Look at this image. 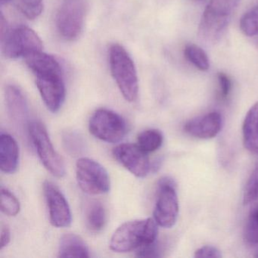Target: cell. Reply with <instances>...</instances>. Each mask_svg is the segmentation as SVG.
Returning <instances> with one entry per match:
<instances>
[{
	"mask_svg": "<svg viewBox=\"0 0 258 258\" xmlns=\"http://www.w3.org/2000/svg\"><path fill=\"white\" fill-rule=\"evenodd\" d=\"M19 11L30 20L37 19L43 11V0H19Z\"/></svg>",
	"mask_w": 258,
	"mask_h": 258,
	"instance_id": "24",
	"label": "cell"
},
{
	"mask_svg": "<svg viewBox=\"0 0 258 258\" xmlns=\"http://www.w3.org/2000/svg\"><path fill=\"white\" fill-rule=\"evenodd\" d=\"M11 241V232L7 225H3L0 237V248L1 250L7 247Z\"/></svg>",
	"mask_w": 258,
	"mask_h": 258,
	"instance_id": "29",
	"label": "cell"
},
{
	"mask_svg": "<svg viewBox=\"0 0 258 258\" xmlns=\"http://www.w3.org/2000/svg\"><path fill=\"white\" fill-rule=\"evenodd\" d=\"M244 147L258 155V102L247 111L242 126Z\"/></svg>",
	"mask_w": 258,
	"mask_h": 258,
	"instance_id": "16",
	"label": "cell"
},
{
	"mask_svg": "<svg viewBox=\"0 0 258 258\" xmlns=\"http://www.w3.org/2000/svg\"><path fill=\"white\" fill-rule=\"evenodd\" d=\"M220 85V96L222 99H226L232 90V82L229 77L224 73H219L217 75Z\"/></svg>",
	"mask_w": 258,
	"mask_h": 258,
	"instance_id": "27",
	"label": "cell"
},
{
	"mask_svg": "<svg viewBox=\"0 0 258 258\" xmlns=\"http://www.w3.org/2000/svg\"><path fill=\"white\" fill-rule=\"evenodd\" d=\"M162 133L156 129H149L142 132L137 138L138 146L146 153L158 150L163 144Z\"/></svg>",
	"mask_w": 258,
	"mask_h": 258,
	"instance_id": "19",
	"label": "cell"
},
{
	"mask_svg": "<svg viewBox=\"0 0 258 258\" xmlns=\"http://www.w3.org/2000/svg\"><path fill=\"white\" fill-rule=\"evenodd\" d=\"M28 132L39 158L46 170L55 177L64 176L66 170L64 161L55 151L44 125L41 122L34 120L28 125Z\"/></svg>",
	"mask_w": 258,
	"mask_h": 258,
	"instance_id": "4",
	"label": "cell"
},
{
	"mask_svg": "<svg viewBox=\"0 0 258 258\" xmlns=\"http://www.w3.org/2000/svg\"><path fill=\"white\" fill-rule=\"evenodd\" d=\"M90 134L96 138L108 143L121 141L126 133L127 125L124 119L111 110H96L89 122Z\"/></svg>",
	"mask_w": 258,
	"mask_h": 258,
	"instance_id": "6",
	"label": "cell"
},
{
	"mask_svg": "<svg viewBox=\"0 0 258 258\" xmlns=\"http://www.w3.org/2000/svg\"><path fill=\"white\" fill-rule=\"evenodd\" d=\"M76 176L80 188L89 195L108 192L110 178L105 167L98 161L89 158H81L77 161Z\"/></svg>",
	"mask_w": 258,
	"mask_h": 258,
	"instance_id": "7",
	"label": "cell"
},
{
	"mask_svg": "<svg viewBox=\"0 0 258 258\" xmlns=\"http://www.w3.org/2000/svg\"><path fill=\"white\" fill-rule=\"evenodd\" d=\"M185 58L199 70L205 72L210 68L209 59L205 51L195 44H188L184 49Z\"/></svg>",
	"mask_w": 258,
	"mask_h": 258,
	"instance_id": "21",
	"label": "cell"
},
{
	"mask_svg": "<svg viewBox=\"0 0 258 258\" xmlns=\"http://www.w3.org/2000/svg\"><path fill=\"white\" fill-rule=\"evenodd\" d=\"M87 14V5L83 0H66L57 12V30L66 40H75L81 35Z\"/></svg>",
	"mask_w": 258,
	"mask_h": 258,
	"instance_id": "9",
	"label": "cell"
},
{
	"mask_svg": "<svg viewBox=\"0 0 258 258\" xmlns=\"http://www.w3.org/2000/svg\"><path fill=\"white\" fill-rule=\"evenodd\" d=\"M107 214L105 207L99 201H92L85 208V221L87 228L93 232H99L105 227Z\"/></svg>",
	"mask_w": 258,
	"mask_h": 258,
	"instance_id": "18",
	"label": "cell"
},
{
	"mask_svg": "<svg viewBox=\"0 0 258 258\" xmlns=\"http://www.w3.org/2000/svg\"><path fill=\"white\" fill-rule=\"evenodd\" d=\"M240 29L247 37L258 36V6L244 13L240 20Z\"/></svg>",
	"mask_w": 258,
	"mask_h": 258,
	"instance_id": "22",
	"label": "cell"
},
{
	"mask_svg": "<svg viewBox=\"0 0 258 258\" xmlns=\"http://www.w3.org/2000/svg\"><path fill=\"white\" fill-rule=\"evenodd\" d=\"M19 164V148L16 140L10 134L0 135V168L7 174L14 173Z\"/></svg>",
	"mask_w": 258,
	"mask_h": 258,
	"instance_id": "15",
	"label": "cell"
},
{
	"mask_svg": "<svg viewBox=\"0 0 258 258\" xmlns=\"http://www.w3.org/2000/svg\"><path fill=\"white\" fill-rule=\"evenodd\" d=\"M113 155L122 166L137 177H145L150 170L147 153L138 145L131 143L118 145L113 149Z\"/></svg>",
	"mask_w": 258,
	"mask_h": 258,
	"instance_id": "12",
	"label": "cell"
},
{
	"mask_svg": "<svg viewBox=\"0 0 258 258\" xmlns=\"http://www.w3.org/2000/svg\"><path fill=\"white\" fill-rule=\"evenodd\" d=\"M244 239L250 244H258V208L250 212L244 229Z\"/></svg>",
	"mask_w": 258,
	"mask_h": 258,
	"instance_id": "26",
	"label": "cell"
},
{
	"mask_svg": "<svg viewBox=\"0 0 258 258\" xmlns=\"http://www.w3.org/2000/svg\"><path fill=\"white\" fill-rule=\"evenodd\" d=\"M6 102L10 118L16 124L25 125L29 116V108L25 95L15 85L6 88Z\"/></svg>",
	"mask_w": 258,
	"mask_h": 258,
	"instance_id": "14",
	"label": "cell"
},
{
	"mask_svg": "<svg viewBox=\"0 0 258 258\" xmlns=\"http://www.w3.org/2000/svg\"><path fill=\"white\" fill-rule=\"evenodd\" d=\"M34 75L37 88L45 105L51 112H58L66 99V85L61 67Z\"/></svg>",
	"mask_w": 258,
	"mask_h": 258,
	"instance_id": "10",
	"label": "cell"
},
{
	"mask_svg": "<svg viewBox=\"0 0 258 258\" xmlns=\"http://www.w3.org/2000/svg\"><path fill=\"white\" fill-rule=\"evenodd\" d=\"M195 257L197 258H220L221 252L214 246L206 245L200 247L195 252Z\"/></svg>",
	"mask_w": 258,
	"mask_h": 258,
	"instance_id": "28",
	"label": "cell"
},
{
	"mask_svg": "<svg viewBox=\"0 0 258 258\" xmlns=\"http://www.w3.org/2000/svg\"><path fill=\"white\" fill-rule=\"evenodd\" d=\"M109 64L113 78L123 98L128 102H135L139 93L137 69L123 46L113 44L110 47Z\"/></svg>",
	"mask_w": 258,
	"mask_h": 258,
	"instance_id": "2",
	"label": "cell"
},
{
	"mask_svg": "<svg viewBox=\"0 0 258 258\" xmlns=\"http://www.w3.org/2000/svg\"><path fill=\"white\" fill-rule=\"evenodd\" d=\"M179 202L176 182L170 177H163L158 184L154 218L159 226L171 228L177 220Z\"/></svg>",
	"mask_w": 258,
	"mask_h": 258,
	"instance_id": "8",
	"label": "cell"
},
{
	"mask_svg": "<svg viewBox=\"0 0 258 258\" xmlns=\"http://www.w3.org/2000/svg\"><path fill=\"white\" fill-rule=\"evenodd\" d=\"M158 233V223L155 219L126 222L113 234L110 248L118 253L138 250L156 243Z\"/></svg>",
	"mask_w": 258,
	"mask_h": 258,
	"instance_id": "1",
	"label": "cell"
},
{
	"mask_svg": "<svg viewBox=\"0 0 258 258\" xmlns=\"http://www.w3.org/2000/svg\"><path fill=\"white\" fill-rule=\"evenodd\" d=\"M240 0H211L199 25L201 37L210 43L220 40Z\"/></svg>",
	"mask_w": 258,
	"mask_h": 258,
	"instance_id": "3",
	"label": "cell"
},
{
	"mask_svg": "<svg viewBox=\"0 0 258 258\" xmlns=\"http://www.w3.org/2000/svg\"><path fill=\"white\" fill-rule=\"evenodd\" d=\"M44 196L49 209V220L55 227H68L72 221L69 202L55 184L46 181L43 185Z\"/></svg>",
	"mask_w": 258,
	"mask_h": 258,
	"instance_id": "11",
	"label": "cell"
},
{
	"mask_svg": "<svg viewBox=\"0 0 258 258\" xmlns=\"http://www.w3.org/2000/svg\"><path fill=\"white\" fill-rule=\"evenodd\" d=\"M256 256H258V253H256Z\"/></svg>",
	"mask_w": 258,
	"mask_h": 258,
	"instance_id": "31",
	"label": "cell"
},
{
	"mask_svg": "<svg viewBox=\"0 0 258 258\" xmlns=\"http://www.w3.org/2000/svg\"><path fill=\"white\" fill-rule=\"evenodd\" d=\"M20 202L7 188H1V211L6 215L15 217L20 212Z\"/></svg>",
	"mask_w": 258,
	"mask_h": 258,
	"instance_id": "23",
	"label": "cell"
},
{
	"mask_svg": "<svg viewBox=\"0 0 258 258\" xmlns=\"http://www.w3.org/2000/svg\"><path fill=\"white\" fill-rule=\"evenodd\" d=\"M2 49L5 56L18 58L40 52L43 43L39 36L28 27L19 26L1 34Z\"/></svg>",
	"mask_w": 258,
	"mask_h": 258,
	"instance_id": "5",
	"label": "cell"
},
{
	"mask_svg": "<svg viewBox=\"0 0 258 258\" xmlns=\"http://www.w3.org/2000/svg\"><path fill=\"white\" fill-rule=\"evenodd\" d=\"M221 127V115L214 111L188 120L184 126V131L196 138L209 140L215 137Z\"/></svg>",
	"mask_w": 258,
	"mask_h": 258,
	"instance_id": "13",
	"label": "cell"
},
{
	"mask_svg": "<svg viewBox=\"0 0 258 258\" xmlns=\"http://www.w3.org/2000/svg\"><path fill=\"white\" fill-rule=\"evenodd\" d=\"M258 199V162L253 168L244 188L243 202L244 205L253 203Z\"/></svg>",
	"mask_w": 258,
	"mask_h": 258,
	"instance_id": "25",
	"label": "cell"
},
{
	"mask_svg": "<svg viewBox=\"0 0 258 258\" xmlns=\"http://www.w3.org/2000/svg\"><path fill=\"white\" fill-rule=\"evenodd\" d=\"M10 0H0V2H1V4L4 5V4H7V3L10 2Z\"/></svg>",
	"mask_w": 258,
	"mask_h": 258,
	"instance_id": "30",
	"label": "cell"
},
{
	"mask_svg": "<svg viewBox=\"0 0 258 258\" xmlns=\"http://www.w3.org/2000/svg\"><path fill=\"white\" fill-rule=\"evenodd\" d=\"M59 257H89V249L84 240L74 233L61 236L58 246Z\"/></svg>",
	"mask_w": 258,
	"mask_h": 258,
	"instance_id": "17",
	"label": "cell"
},
{
	"mask_svg": "<svg viewBox=\"0 0 258 258\" xmlns=\"http://www.w3.org/2000/svg\"><path fill=\"white\" fill-rule=\"evenodd\" d=\"M62 142L66 152L72 156L83 155L87 149L84 137L76 131H66L63 134Z\"/></svg>",
	"mask_w": 258,
	"mask_h": 258,
	"instance_id": "20",
	"label": "cell"
}]
</instances>
